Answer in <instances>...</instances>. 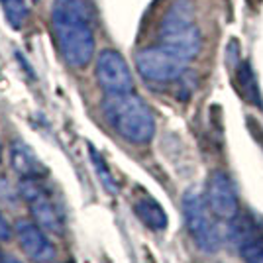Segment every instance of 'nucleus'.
I'll use <instances>...</instances> for the list:
<instances>
[{"mask_svg":"<svg viewBox=\"0 0 263 263\" xmlns=\"http://www.w3.org/2000/svg\"><path fill=\"white\" fill-rule=\"evenodd\" d=\"M51 28L57 49L69 67L83 69L95 55V32L85 0H53Z\"/></svg>","mask_w":263,"mask_h":263,"instance_id":"nucleus-1","label":"nucleus"},{"mask_svg":"<svg viewBox=\"0 0 263 263\" xmlns=\"http://www.w3.org/2000/svg\"><path fill=\"white\" fill-rule=\"evenodd\" d=\"M102 112L112 130L124 140L132 143L152 142L155 134L154 112L138 95H106L102 100Z\"/></svg>","mask_w":263,"mask_h":263,"instance_id":"nucleus-2","label":"nucleus"},{"mask_svg":"<svg viewBox=\"0 0 263 263\" xmlns=\"http://www.w3.org/2000/svg\"><path fill=\"white\" fill-rule=\"evenodd\" d=\"M161 47L181 59H195L202 47V32L195 24V4L191 0H173L159 24Z\"/></svg>","mask_w":263,"mask_h":263,"instance_id":"nucleus-3","label":"nucleus"},{"mask_svg":"<svg viewBox=\"0 0 263 263\" xmlns=\"http://www.w3.org/2000/svg\"><path fill=\"white\" fill-rule=\"evenodd\" d=\"M183 212L189 234L202 252L214 253L220 248V232L212 220V210L204 195L197 189H189L183 197Z\"/></svg>","mask_w":263,"mask_h":263,"instance_id":"nucleus-4","label":"nucleus"},{"mask_svg":"<svg viewBox=\"0 0 263 263\" xmlns=\"http://www.w3.org/2000/svg\"><path fill=\"white\" fill-rule=\"evenodd\" d=\"M136 69L149 83H171L186 73L185 59L177 57L165 47H143L136 53Z\"/></svg>","mask_w":263,"mask_h":263,"instance_id":"nucleus-5","label":"nucleus"},{"mask_svg":"<svg viewBox=\"0 0 263 263\" xmlns=\"http://www.w3.org/2000/svg\"><path fill=\"white\" fill-rule=\"evenodd\" d=\"M20 195L26 200L28 209L32 212L35 222L49 232L63 234V218L61 212L55 206L49 191L45 189L37 179H22L20 183Z\"/></svg>","mask_w":263,"mask_h":263,"instance_id":"nucleus-6","label":"nucleus"},{"mask_svg":"<svg viewBox=\"0 0 263 263\" xmlns=\"http://www.w3.org/2000/svg\"><path fill=\"white\" fill-rule=\"evenodd\" d=\"M97 79L106 95H124L134 90V79L126 59L114 49H102L97 57Z\"/></svg>","mask_w":263,"mask_h":263,"instance_id":"nucleus-7","label":"nucleus"},{"mask_svg":"<svg viewBox=\"0 0 263 263\" xmlns=\"http://www.w3.org/2000/svg\"><path fill=\"white\" fill-rule=\"evenodd\" d=\"M206 202L214 216L222 220H236L240 212V202L232 179L224 171H214L209 177L206 185Z\"/></svg>","mask_w":263,"mask_h":263,"instance_id":"nucleus-8","label":"nucleus"},{"mask_svg":"<svg viewBox=\"0 0 263 263\" xmlns=\"http://www.w3.org/2000/svg\"><path fill=\"white\" fill-rule=\"evenodd\" d=\"M16 236L20 241L26 255L35 263H53L55 261V248L42 230V226L28 222V220H18L16 224Z\"/></svg>","mask_w":263,"mask_h":263,"instance_id":"nucleus-9","label":"nucleus"},{"mask_svg":"<svg viewBox=\"0 0 263 263\" xmlns=\"http://www.w3.org/2000/svg\"><path fill=\"white\" fill-rule=\"evenodd\" d=\"M234 79H236V88L240 90L241 99L246 102H250L252 106L263 108V99H261V90L257 85V79L253 73L252 65L248 61H238L234 67Z\"/></svg>","mask_w":263,"mask_h":263,"instance_id":"nucleus-10","label":"nucleus"},{"mask_svg":"<svg viewBox=\"0 0 263 263\" xmlns=\"http://www.w3.org/2000/svg\"><path fill=\"white\" fill-rule=\"evenodd\" d=\"M134 212L138 214V218L152 230H165L167 228V214H165L163 206L149 195H142L136 198L134 202Z\"/></svg>","mask_w":263,"mask_h":263,"instance_id":"nucleus-11","label":"nucleus"},{"mask_svg":"<svg viewBox=\"0 0 263 263\" xmlns=\"http://www.w3.org/2000/svg\"><path fill=\"white\" fill-rule=\"evenodd\" d=\"M10 159H12V167L24 179H40V175L45 173L44 165L40 163V159L32 154V149L20 142H16L12 145Z\"/></svg>","mask_w":263,"mask_h":263,"instance_id":"nucleus-12","label":"nucleus"},{"mask_svg":"<svg viewBox=\"0 0 263 263\" xmlns=\"http://www.w3.org/2000/svg\"><path fill=\"white\" fill-rule=\"evenodd\" d=\"M0 8H2L12 28L20 30V28H24V24L28 22L30 8H28L26 0H0Z\"/></svg>","mask_w":263,"mask_h":263,"instance_id":"nucleus-13","label":"nucleus"},{"mask_svg":"<svg viewBox=\"0 0 263 263\" xmlns=\"http://www.w3.org/2000/svg\"><path fill=\"white\" fill-rule=\"evenodd\" d=\"M240 253L246 263H263V236L248 234L241 238Z\"/></svg>","mask_w":263,"mask_h":263,"instance_id":"nucleus-14","label":"nucleus"},{"mask_svg":"<svg viewBox=\"0 0 263 263\" xmlns=\"http://www.w3.org/2000/svg\"><path fill=\"white\" fill-rule=\"evenodd\" d=\"M90 159H92V165H95V169H97V173H99L100 181H102V185L108 189L110 193H118V185H116V179L112 177L110 173L108 165L106 161L102 159V155L95 149V147H90Z\"/></svg>","mask_w":263,"mask_h":263,"instance_id":"nucleus-15","label":"nucleus"},{"mask_svg":"<svg viewBox=\"0 0 263 263\" xmlns=\"http://www.w3.org/2000/svg\"><path fill=\"white\" fill-rule=\"evenodd\" d=\"M12 238V228L8 224V220L4 218L2 210H0V240H10Z\"/></svg>","mask_w":263,"mask_h":263,"instance_id":"nucleus-16","label":"nucleus"},{"mask_svg":"<svg viewBox=\"0 0 263 263\" xmlns=\"http://www.w3.org/2000/svg\"><path fill=\"white\" fill-rule=\"evenodd\" d=\"M248 4H250L252 8H257V6L261 4V0H248Z\"/></svg>","mask_w":263,"mask_h":263,"instance_id":"nucleus-17","label":"nucleus"},{"mask_svg":"<svg viewBox=\"0 0 263 263\" xmlns=\"http://www.w3.org/2000/svg\"><path fill=\"white\" fill-rule=\"evenodd\" d=\"M2 263H22L20 259H16V257H4V261Z\"/></svg>","mask_w":263,"mask_h":263,"instance_id":"nucleus-18","label":"nucleus"},{"mask_svg":"<svg viewBox=\"0 0 263 263\" xmlns=\"http://www.w3.org/2000/svg\"><path fill=\"white\" fill-rule=\"evenodd\" d=\"M4 261V255H2V252H0V263Z\"/></svg>","mask_w":263,"mask_h":263,"instance_id":"nucleus-19","label":"nucleus"}]
</instances>
